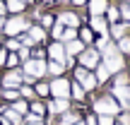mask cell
I'll return each instance as SVG.
<instances>
[{"label": "cell", "instance_id": "1", "mask_svg": "<svg viewBox=\"0 0 130 125\" xmlns=\"http://www.w3.org/2000/svg\"><path fill=\"white\" fill-rule=\"evenodd\" d=\"M99 56H101V63L106 65V70H108L111 75L125 70V60H123V56L118 53V48H116V43H113V41H108L106 46L99 51Z\"/></svg>", "mask_w": 130, "mask_h": 125}, {"label": "cell", "instance_id": "2", "mask_svg": "<svg viewBox=\"0 0 130 125\" xmlns=\"http://www.w3.org/2000/svg\"><path fill=\"white\" fill-rule=\"evenodd\" d=\"M92 113H96V116H113L116 118L118 113H121V106H118V101L111 96V94H101V96L94 99Z\"/></svg>", "mask_w": 130, "mask_h": 125}, {"label": "cell", "instance_id": "3", "mask_svg": "<svg viewBox=\"0 0 130 125\" xmlns=\"http://www.w3.org/2000/svg\"><path fill=\"white\" fill-rule=\"evenodd\" d=\"M72 70H75V82H77L84 92H94V89L99 87V82H96V77H94L92 70H84L82 65H75Z\"/></svg>", "mask_w": 130, "mask_h": 125}, {"label": "cell", "instance_id": "4", "mask_svg": "<svg viewBox=\"0 0 130 125\" xmlns=\"http://www.w3.org/2000/svg\"><path fill=\"white\" fill-rule=\"evenodd\" d=\"M27 29H29V22L22 17V14H14V17L5 19V24H3V31H5V36H7V39L19 36V34H24Z\"/></svg>", "mask_w": 130, "mask_h": 125}, {"label": "cell", "instance_id": "5", "mask_svg": "<svg viewBox=\"0 0 130 125\" xmlns=\"http://www.w3.org/2000/svg\"><path fill=\"white\" fill-rule=\"evenodd\" d=\"M48 89H51L53 99H70V79L60 75V77H53L48 82Z\"/></svg>", "mask_w": 130, "mask_h": 125}, {"label": "cell", "instance_id": "6", "mask_svg": "<svg viewBox=\"0 0 130 125\" xmlns=\"http://www.w3.org/2000/svg\"><path fill=\"white\" fill-rule=\"evenodd\" d=\"M77 63L82 65L84 70H94L99 63H101V56H99V51L94 46H84V51L77 56Z\"/></svg>", "mask_w": 130, "mask_h": 125}, {"label": "cell", "instance_id": "7", "mask_svg": "<svg viewBox=\"0 0 130 125\" xmlns=\"http://www.w3.org/2000/svg\"><path fill=\"white\" fill-rule=\"evenodd\" d=\"M19 70H22L24 75H29V77H34V79H41L43 75H46V63L39 60V58H29V60L22 63Z\"/></svg>", "mask_w": 130, "mask_h": 125}, {"label": "cell", "instance_id": "8", "mask_svg": "<svg viewBox=\"0 0 130 125\" xmlns=\"http://www.w3.org/2000/svg\"><path fill=\"white\" fill-rule=\"evenodd\" d=\"M22 84V70L14 67V70H7V72L0 77V87L3 89H19Z\"/></svg>", "mask_w": 130, "mask_h": 125}, {"label": "cell", "instance_id": "9", "mask_svg": "<svg viewBox=\"0 0 130 125\" xmlns=\"http://www.w3.org/2000/svg\"><path fill=\"white\" fill-rule=\"evenodd\" d=\"M72 108V101L70 99H53V101H46V116H60V113L70 111Z\"/></svg>", "mask_w": 130, "mask_h": 125}, {"label": "cell", "instance_id": "10", "mask_svg": "<svg viewBox=\"0 0 130 125\" xmlns=\"http://www.w3.org/2000/svg\"><path fill=\"white\" fill-rule=\"evenodd\" d=\"M111 96L118 101L121 111H130V84H123V87H113Z\"/></svg>", "mask_w": 130, "mask_h": 125}, {"label": "cell", "instance_id": "11", "mask_svg": "<svg viewBox=\"0 0 130 125\" xmlns=\"http://www.w3.org/2000/svg\"><path fill=\"white\" fill-rule=\"evenodd\" d=\"M128 27H130V24H125V22H113V24H108V39L116 43L118 39H123L128 34Z\"/></svg>", "mask_w": 130, "mask_h": 125}, {"label": "cell", "instance_id": "12", "mask_svg": "<svg viewBox=\"0 0 130 125\" xmlns=\"http://www.w3.org/2000/svg\"><path fill=\"white\" fill-rule=\"evenodd\" d=\"M89 29H92L96 36H108V22H106V17H92V19H89Z\"/></svg>", "mask_w": 130, "mask_h": 125}, {"label": "cell", "instance_id": "13", "mask_svg": "<svg viewBox=\"0 0 130 125\" xmlns=\"http://www.w3.org/2000/svg\"><path fill=\"white\" fill-rule=\"evenodd\" d=\"M58 22H60L63 27H70V29H79V27H82V19H79V17H77L75 12H70V10H65V12H60Z\"/></svg>", "mask_w": 130, "mask_h": 125}, {"label": "cell", "instance_id": "14", "mask_svg": "<svg viewBox=\"0 0 130 125\" xmlns=\"http://www.w3.org/2000/svg\"><path fill=\"white\" fill-rule=\"evenodd\" d=\"M46 56L51 58V60H58V63H63V60H65V46H63V41H56V43H51V46L46 48Z\"/></svg>", "mask_w": 130, "mask_h": 125}, {"label": "cell", "instance_id": "15", "mask_svg": "<svg viewBox=\"0 0 130 125\" xmlns=\"http://www.w3.org/2000/svg\"><path fill=\"white\" fill-rule=\"evenodd\" d=\"M77 120H82V113L77 111V108H70V111H65L58 116V125H75Z\"/></svg>", "mask_w": 130, "mask_h": 125}, {"label": "cell", "instance_id": "16", "mask_svg": "<svg viewBox=\"0 0 130 125\" xmlns=\"http://www.w3.org/2000/svg\"><path fill=\"white\" fill-rule=\"evenodd\" d=\"M87 5H89V14L92 17H104V12L108 7V0H87Z\"/></svg>", "mask_w": 130, "mask_h": 125}, {"label": "cell", "instance_id": "17", "mask_svg": "<svg viewBox=\"0 0 130 125\" xmlns=\"http://www.w3.org/2000/svg\"><path fill=\"white\" fill-rule=\"evenodd\" d=\"M24 34H27V36L31 39L34 43H41L43 39H46V29H43V27H39V24H29V29H27Z\"/></svg>", "mask_w": 130, "mask_h": 125}, {"label": "cell", "instance_id": "18", "mask_svg": "<svg viewBox=\"0 0 130 125\" xmlns=\"http://www.w3.org/2000/svg\"><path fill=\"white\" fill-rule=\"evenodd\" d=\"M63 46H65V56H70V58H77L79 53L84 51V43L79 41V39H72V41L63 43Z\"/></svg>", "mask_w": 130, "mask_h": 125}, {"label": "cell", "instance_id": "19", "mask_svg": "<svg viewBox=\"0 0 130 125\" xmlns=\"http://www.w3.org/2000/svg\"><path fill=\"white\" fill-rule=\"evenodd\" d=\"M29 113H34V116H39V118H46V101L31 99V101H29Z\"/></svg>", "mask_w": 130, "mask_h": 125}, {"label": "cell", "instance_id": "20", "mask_svg": "<svg viewBox=\"0 0 130 125\" xmlns=\"http://www.w3.org/2000/svg\"><path fill=\"white\" fill-rule=\"evenodd\" d=\"M84 96H87V92H84V89L79 87L77 82H70V101L82 103V101H84Z\"/></svg>", "mask_w": 130, "mask_h": 125}, {"label": "cell", "instance_id": "21", "mask_svg": "<svg viewBox=\"0 0 130 125\" xmlns=\"http://www.w3.org/2000/svg\"><path fill=\"white\" fill-rule=\"evenodd\" d=\"M46 75H51V77H60V75H65V63H58V60L46 63Z\"/></svg>", "mask_w": 130, "mask_h": 125}, {"label": "cell", "instance_id": "22", "mask_svg": "<svg viewBox=\"0 0 130 125\" xmlns=\"http://www.w3.org/2000/svg\"><path fill=\"white\" fill-rule=\"evenodd\" d=\"M92 72H94V77H96V82H99V84L108 82V77H111V72H108V70H106V65H104V63H99L96 67L92 70Z\"/></svg>", "mask_w": 130, "mask_h": 125}, {"label": "cell", "instance_id": "23", "mask_svg": "<svg viewBox=\"0 0 130 125\" xmlns=\"http://www.w3.org/2000/svg\"><path fill=\"white\" fill-rule=\"evenodd\" d=\"M24 7H27V3H24V0H7V3H5V10H7V12H12V14H22Z\"/></svg>", "mask_w": 130, "mask_h": 125}, {"label": "cell", "instance_id": "24", "mask_svg": "<svg viewBox=\"0 0 130 125\" xmlns=\"http://www.w3.org/2000/svg\"><path fill=\"white\" fill-rule=\"evenodd\" d=\"M10 108L24 118V116L29 113V101H24V99H17V101H12V103H10Z\"/></svg>", "mask_w": 130, "mask_h": 125}, {"label": "cell", "instance_id": "25", "mask_svg": "<svg viewBox=\"0 0 130 125\" xmlns=\"http://www.w3.org/2000/svg\"><path fill=\"white\" fill-rule=\"evenodd\" d=\"M34 94H36V99H46L48 94H51L48 82H34Z\"/></svg>", "mask_w": 130, "mask_h": 125}, {"label": "cell", "instance_id": "26", "mask_svg": "<svg viewBox=\"0 0 130 125\" xmlns=\"http://www.w3.org/2000/svg\"><path fill=\"white\" fill-rule=\"evenodd\" d=\"M19 99H27V101H31V99H36V94H34V87L31 84H19Z\"/></svg>", "mask_w": 130, "mask_h": 125}, {"label": "cell", "instance_id": "27", "mask_svg": "<svg viewBox=\"0 0 130 125\" xmlns=\"http://www.w3.org/2000/svg\"><path fill=\"white\" fill-rule=\"evenodd\" d=\"M104 14H106V22H108V24H113V22H121V12H118V7H116V5H108Z\"/></svg>", "mask_w": 130, "mask_h": 125}, {"label": "cell", "instance_id": "28", "mask_svg": "<svg viewBox=\"0 0 130 125\" xmlns=\"http://www.w3.org/2000/svg\"><path fill=\"white\" fill-rule=\"evenodd\" d=\"M77 36H79V41H82L84 46H87V43H94V31H92L89 27H82V29L77 31Z\"/></svg>", "mask_w": 130, "mask_h": 125}, {"label": "cell", "instance_id": "29", "mask_svg": "<svg viewBox=\"0 0 130 125\" xmlns=\"http://www.w3.org/2000/svg\"><path fill=\"white\" fill-rule=\"evenodd\" d=\"M116 48H118V53H121V56L130 53V36H128V34H125L123 39H118V41H116Z\"/></svg>", "mask_w": 130, "mask_h": 125}, {"label": "cell", "instance_id": "30", "mask_svg": "<svg viewBox=\"0 0 130 125\" xmlns=\"http://www.w3.org/2000/svg\"><path fill=\"white\" fill-rule=\"evenodd\" d=\"M3 43H5V51H10V53H17L19 48H22V43H19V39H17V36L7 39V41H3Z\"/></svg>", "mask_w": 130, "mask_h": 125}, {"label": "cell", "instance_id": "31", "mask_svg": "<svg viewBox=\"0 0 130 125\" xmlns=\"http://www.w3.org/2000/svg\"><path fill=\"white\" fill-rule=\"evenodd\" d=\"M123 84H130V75L125 72V70L116 72V79H113V87H123Z\"/></svg>", "mask_w": 130, "mask_h": 125}, {"label": "cell", "instance_id": "32", "mask_svg": "<svg viewBox=\"0 0 130 125\" xmlns=\"http://www.w3.org/2000/svg\"><path fill=\"white\" fill-rule=\"evenodd\" d=\"M5 67H7V70L19 67V56H17V53H10V51H7V60H5Z\"/></svg>", "mask_w": 130, "mask_h": 125}, {"label": "cell", "instance_id": "33", "mask_svg": "<svg viewBox=\"0 0 130 125\" xmlns=\"http://www.w3.org/2000/svg\"><path fill=\"white\" fill-rule=\"evenodd\" d=\"M72 39H77V29H70V27H65V29H63V36H60V41H63V43H68V41H72Z\"/></svg>", "mask_w": 130, "mask_h": 125}, {"label": "cell", "instance_id": "34", "mask_svg": "<svg viewBox=\"0 0 130 125\" xmlns=\"http://www.w3.org/2000/svg\"><path fill=\"white\" fill-rule=\"evenodd\" d=\"M17 56H19V65H22L24 60H29V58H31V48H27V46H22L17 51Z\"/></svg>", "mask_w": 130, "mask_h": 125}, {"label": "cell", "instance_id": "35", "mask_svg": "<svg viewBox=\"0 0 130 125\" xmlns=\"http://www.w3.org/2000/svg\"><path fill=\"white\" fill-rule=\"evenodd\" d=\"M3 99H7V101H17L19 92H17V89H3Z\"/></svg>", "mask_w": 130, "mask_h": 125}, {"label": "cell", "instance_id": "36", "mask_svg": "<svg viewBox=\"0 0 130 125\" xmlns=\"http://www.w3.org/2000/svg\"><path fill=\"white\" fill-rule=\"evenodd\" d=\"M118 12H121V17H123V19H125V24H130V3L121 5V7H118Z\"/></svg>", "mask_w": 130, "mask_h": 125}, {"label": "cell", "instance_id": "37", "mask_svg": "<svg viewBox=\"0 0 130 125\" xmlns=\"http://www.w3.org/2000/svg\"><path fill=\"white\" fill-rule=\"evenodd\" d=\"M53 24H56V17H53V14H41V27L43 29L53 27Z\"/></svg>", "mask_w": 130, "mask_h": 125}, {"label": "cell", "instance_id": "38", "mask_svg": "<svg viewBox=\"0 0 130 125\" xmlns=\"http://www.w3.org/2000/svg\"><path fill=\"white\" fill-rule=\"evenodd\" d=\"M113 116H96V125H113Z\"/></svg>", "mask_w": 130, "mask_h": 125}, {"label": "cell", "instance_id": "39", "mask_svg": "<svg viewBox=\"0 0 130 125\" xmlns=\"http://www.w3.org/2000/svg\"><path fill=\"white\" fill-rule=\"evenodd\" d=\"M63 24L60 22H58V19H56V27H53V39H56V41H60V36H63Z\"/></svg>", "mask_w": 130, "mask_h": 125}, {"label": "cell", "instance_id": "40", "mask_svg": "<svg viewBox=\"0 0 130 125\" xmlns=\"http://www.w3.org/2000/svg\"><path fill=\"white\" fill-rule=\"evenodd\" d=\"M84 125H96V113H87V116L82 118Z\"/></svg>", "mask_w": 130, "mask_h": 125}, {"label": "cell", "instance_id": "41", "mask_svg": "<svg viewBox=\"0 0 130 125\" xmlns=\"http://www.w3.org/2000/svg\"><path fill=\"white\" fill-rule=\"evenodd\" d=\"M5 60H7V51H5V46H0V65L5 67Z\"/></svg>", "mask_w": 130, "mask_h": 125}, {"label": "cell", "instance_id": "42", "mask_svg": "<svg viewBox=\"0 0 130 125\" xmlns=\"http://www.w3.org/2000/svg\"><path fill=\"white\" fill-rule=\"evenodd\" d=\"M22 125H48V120H36V123H22Z\"/></svg>", "mask_w": 130, "mask_h": 125}, {"label": "cell", "instance_id": "43", "mask_svg": "<svg viewBox=\"0 0 130 125\" xmlns=\"http://www.w3.org/2000/svg\"><path fill=\"white\" fill-rule=\"evenodd\" d=\"M5 12H7L5 10V3H0V17H5Z\"/></svg>", "mask_w": 130, "mask_h": 125}, {"label": "cell", "instance_id": "44", "mask_svg": "<svg viewBox=\"0 0 130 125\" xmlns=\"http://www.w3.org/2000/svg\"><path fill=\"white\" fill-rule=\"evenodd\" d=\"M72 5H87V0H70Z\"/></svg>", "mask_w": 130, "mask_h": 125}, {"label": "cell", "instance_id": "45", "mask_svg": "<svg viewBox=\"0 0 130 125\" xmlns=\"http://www.w3.org/2000/svg\"><path fill=\"white\" fill-rule=\"evenodd\" d=\"M3 24H5V19H3V17H0V31H3Z\"/></svg>", "mask_w": 130, "mask_h": 125}, {"label": "cell", "instance_id": "46", "mask_svg": "<svg viewBox=\"0 0 130 125\" xmlns=\"http://www.w3.org/2000/svg\"><path fill=\"white\" fill-rule=\"evenodd\" d=\"M75 125H84V123H82V120H77V123H75Z\"/></svg>", "mask_w": 130, "mask_h": 125}, {"label": "cell", "instance_id": "47", "mask_svg": "<svg viewBox=\"0 0 130 125\" xmlns=\"http://www.w3.org/2000/svg\"><path fill=\"white\" fill-rule=\"evenodd\" d=\"M43 3H53V0H43Z\"/></svg>", "mask_w": 130, "mask_h": 125}, {"label": "cell", "instance_id": "48", "mask_svg": "<svg viewBox=\"0 0 130 125\" xmlns=\"http://www.w3.org/2000/svg\"><path fill=\"white\" fill-rule=\"evenodd\" d=\"M0 46H3V36H0Z\"/></svg>", "mask_w": 130, "mask_h": 125}, {"label": "cell", "instance_id": "49", "mask_svg": "<svg viewBox=\"0 0 130 125\" xmlns=\"http://www.w3.org/2000/svg\"><path fill=\"white\" fill-rule=\"evenodd\" d=\"M60 3H70V0H60Z\"/></svg>", "mask_w": 130, "mask_h": 125}, {"label": "cell", "instance_id": "50", "mask_svg": "<svg viewBox=\"0 0 130 125\" xmlns=\"http://www.w3.org/2000/svg\"><path fill=\"white\" fill-rule=\"evenodd\" d=\"M24 3H31V0H24Z\"/></svg>", "mask_w": 130, "mask_h": 125}]
</instances>
